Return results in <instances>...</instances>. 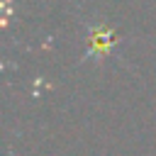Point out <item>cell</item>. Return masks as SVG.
<instances>
[{
    "mask_svg": "<svg viewBox=\"0 0 156 156\" xmlns=\"http://www.w3.org/2000/svg\"><path fill=\"white\" fill-rule=\"evenodd\" d=\"M110 39H112V34H110V32H107V34H98V32H95V34H93V46H98V49H100L102 44H110Z\"/></svg>",
    "mask_w": 156,
    "mask_h": 156,
    "instance_id": "cell-1",
    "label": "cell"
}]
</instances>
